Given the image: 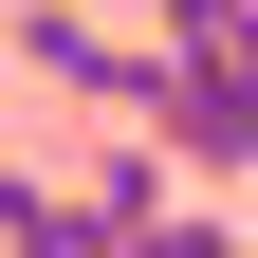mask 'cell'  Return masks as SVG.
Segmentation results:
<instances>
[{"label": "cell", "instance_id": "7a4b0ae2", "mask_svg": "<svg viewBox=\"0 0 258 258\" xmlns=\"http://www.w3.org/2000/svg\"><path fill=\"white\" fill-rule=\"evenodd\" d=\"M74 203L111 221V240H166V221H184V166H166V148H148V129H111V148H92V166H74Z\"/></svg>", "mask_w": 258, "mask_h": 258}, {"label": "cell", "instance_id": "277c9868", "mask_svg": "<svg viewBox=\"0 0 258 258\" xmlns=\"http://www.w3.org/2000/svg\"><path fill=\"white\" fill-rule=\"evenodd\" d=\"M148 55L166 74H258V0H148Z\"/></svg>", "mask_w": 258, "mask_h": 258}, {"label": "cell", "instance_id": "5b68a950", "mask_svg": "<svg viewBox=\"0 0 258 258\" xmlns=\"http://www.w3.org/2000/svg\"><path fill=\"white\" fill-rule=\"evenodd\" d=\"M148 258H258V240H240V221H221V203H184V221H166V240H148Z\"/></svg>", "mask_w": 258, "mask_h": 258}, {"label": "cell", "instance_id": "6da1fadb", "mask_svg": "<svg viewBox=\"0 0 258 258\" xmlns=\"http://www.w3.org/2000/svg\"><path fill=\"white\" fill-rule=\"evenodd\" d=\"M148 148L184 184H258V74H166L148 92Z\"/></svg>", "mask_w": 258, "mask_h": 258}, {"label": "cell", "instance_id": "3957f363", "mask_svg": "<svg viewBox=\"0 0 258 258\" xmlns=\"http://www.w3.org/2000/svg\"><path fill=\"white\" fill-rule=\"evenodd\" d=\"M0 258H148V240H111L55 166H0Z\"/></svg>", "mask_w": 258, "mask_h": 258}, {"label": "cell", "instance_id": "8992f818", "mask_svg": "<svg viewBox=\"0 0 258 258\" xmlns=\"http://www.w3.org/2000/svg\"><path fill=\"white\" fill-rule=\"evenodd\" d=\"M0 19H19V0H0Z\"/></svg>", "mask_w": 258, "mask_h": 258}]
</instances>
